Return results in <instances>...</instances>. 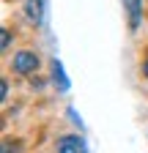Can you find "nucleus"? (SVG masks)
<instances>
[{"label": "nucleus", "instance_id": "f257e3e1", "mask_svg": "<svg viewBox=\"0 0 148 153\" xmlns=\"http://www.w3.org/2000/svg\"><path fill=\"white\" fill-rule=\"evenodd\" d=\"M11 68L16 71V74H33L36 68H39V55H33V52H19V55H14V63H11Z\"/></svg>", "mask_w": 148, "mask_h": 153}, {"label": "nucleus", "instance_id": "f03ea898", "mask_svg": "<svg viewBox=\"0 0 148 153\" xmlns=\"http://www.w3.org/2000/svg\"><path fill=\"white\" fill-rule=\"evenodd\" d=\"M123 3V11L129 16V30H137L140 27V19H143V6L140 0H121Z\"/></svg>", "mask_w": 148, "mask_h": 153}, {"label": "nucleus", "instance_id": "7ed1b4c3", "mask_svg": "<svg viewBox=\"0 0 148 153\" xmlns=\"http://www.w3.org/2000/svg\"><path fill=\"white\" fill-rule=\"evenodd\" d=\"M44 8H47V0H25V16L33 25L44 22Z\"/></svg>", "mask_w": 148, "mask_h": 153}, {"label": "nucleus", "instance_id": "20e7f679", "mask_svg": "<svg viewBox=\"0 0 148 153\" xmlns=\"http://www.w3.org/2000/svg\"><path fill=\"white\" fill-rule=\"evenodd\" d=\"M58 153H88V150H85L82 137L69 134V137H61V140H58Z\"/></svg>", "mask_w": 148, "mask_h": 153}, {"label": "nucleus", "instance_id": "39448f33", "mask_svg": "<svg viewBox=\"0 0 148 153\" xmlns=\"http://www.w3.org/2000/svg\"><path fill=\"white\" fill-rule=\"evenodd\" d=\"M52 82L58 85V90H69V79H66V74H63L61 60H52Z\"/></svg>", "mask_w": 148, "mask_h": 153}, {"label": "nucleus", "instance_id": "423d86ee", "mask_svg": "<svg viewBox=\"0 0 148 153\" xmlns=\"http://www.w3.org/2000/svg\"><path fill=\"white\" fill-rule=\"evenodd\" d=\"M22 148H19V142H16V140H6L3 142V153H19Z\"/></svg>", "mask_w": 148, "mask_h": 153}, {"label": "nucleus", "instance_id": "0eeeda50", "mask_svg": "<svg viewBox=\"0 0 148 153\" xmlns=\"http://www.w3.org/2000/svg\"><path fill=\"white\" fill-rule=\"evenodd\" d=\"M69 118H71V123H77V126L82 128V120H80V115H77V112H74V109H69Z\"/></svg>", "mask_w": 148, "mask_h": 153}, {"label": "nucleus", "instance_id": "6e6552de", "mask_svg": "<svg viewBox=\"0 0 148 153\" xmlns=\"http://www.w3.org/2000/svg\"><path fill=\"white\" fill-rule=\"evenodd\" d=\"M8 44H11V33L3 30V49H8Z\"/></svg>", "mask_w": 148, "mask_h": 153}, {"label": "nucleus", "instance_id": "1a4fd4ad", "mask_svg": "<svg viewBox=\"0 0 148 153\" xmlns=\"http://www.w3.org/2000/svg\"><path fill=\"white\" fill-rule=\"evenodd\" d=\"M0 96H3V99H8V85H6V82L0 85Z\"/></svg>", "mask_w": 148, "mask_h": 153}, {"label": "nucleus", "instance_id": "9d476101", "mask_svg": "<svg viewBox=\"0 0 148 153\" xmlns=\"http://www.w3.org/2000/svg\"><path fill=\"white\" fill-rule=\"evenodd\" d=\"M143 74H145V79H148V57H145V63H143Z\"/></svg>", "mask_w": 148, "mask_h": 153}]
</instances>
